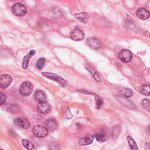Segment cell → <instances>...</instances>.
<instances>
[{"label":"cell","instance_id":"obj_1","mask_svg":"<svg viewBox=\"0 0 150 150\" xmlns=\"http://www.w3.org/2000/svg\"><path fill=\"white\" fill-rule=\"evenodd\" d=\"M33 89V87L32 84L29 81H24L21 85L19 88V92L21 95L23 96H29Z\"/></svg>","mask_w":150,"mask_h":150},{"label":"cell","instance_id":"obj_2","mask_svg":"<svg viewBox=\"0 0 150 150\" xmlns=\"http://www.w3.org/2000/svg\"><path fill=\"white\" fill-rule=\"evenodd\" d=\"M12 13L18 16H24L27 12L26 8L21 3H16L12 7Z\"/></svg>","mask_w":150,"mask_h":150},{"label":"cell","instance_id":"obj_3","mask_svg":"<svg viewBox=\"0 0 150 150\" xmlns=\"http://www.w3.org/2000/svg\"><path fill=\"white\" fill-rule=\"evenodd\" d=\"M32 131L33 134L39 138H43L48 135V129L45 127L40 125H35L33 128Z\"/></svg>","mask_w":150,"mask_h":150},{"label":"cell","instance_id":"obj_4","mask_svg":"<svg viewBox=\"0 0 150 150\" xmlns=\"http://www.w3.org/2000/svg\"><path fill=\"white\" fill-rule=\"evenodd\" d=\"M118 57L120 60L123 62L128 63L131 61L132 54L131 52L128 49L121 50L118 54Z\"/></svg>","mask_w":150,"mask_h":150},{"label":"cell","instance_id":"obj_5","mask_svg":"<svg viewBox=\"0 0 150 150\" xmlns=\"http://www.w3.org/2000/svg\"><path fill=\"white\" fill-rule=\"evenodd\" d=\"M42 74V75H43L45 77H47V79H49L55 81L62 85L64 86V85H66L67 83V81L63 78L61 77L60 76H59L57 74H56L54 73L43 72Z\"/></svg>","mask_w":150,"mask_h":150},{"label":"cell","instance_id":"obj_6","mask_svg":"<svg viewBox=\"0 0 150 150\" xmlns=\"http://www.w3.org/2000/svg\"><path fill=\"white\" fill-rule=\"evenodd\" d=\"M14 123L18 127H21L24 129L29 128L30 125L29 120L25 117H20L18 118H16L14 121Z\"/></svg>","mask_w":150,"mask_h":150},{"label":"cell","instance_id":"obj_7","mask_svg":"<svg viewBox=\"0 0 150 150\" xmlns=\"http://www.w3.org/2000/svg\"><path fill=\"white\" fill-rule=\"evenodd\" d=\"M70 38L75 41H80L84 38V32L79 28H74L70 33Z\"/></svg>","mask_w":150,"mask_h":150},{"label":"cell","instance_id":"obj_8","mask_svg":"<svg viewBox=\"0 0 150 150\" xmlns=\"http://www.w3.org/2000/svg\"><path fill=\"white\" fill-rule=\"evenodd\" d=\"M37 110L38 111L43 114H46L47 113H48L50 110H51V105L45 101H42V102H39V103L37 104Z\"/></svg>","mask_w":150,"mask_h":150},{"label":"cell","instance_id":"obj_9","mask_svg":"<svg viewBox=\"0 0 150 150\" xmlns=\"http://www.w3.org/2000/svg\"><path fill=\"white\" fill-rule=\"evenodd\" d=\"M12 80V77L7 74H2L0 76V87L5 88L8 87L11 83Z\"/></svg>","mask_w":150,"mask_h":150},{"label":"cell","instance_id":"obj_10","mask_svg":"<svg viewBox=\"0 0 150 150\" xmlns=\"http://www.w3.org/2000/svg\"><path fill=\"white\" fill-rule=\"evenodd\" d=\"M87 45L92 49H98L103 46V43L98 39L93 38H89L87 40Z\"/></svg>","mask_w":150,"mask_h":150},{"label":"cell","instance_id":"obj_11","mask_svg":"<svg viewBox=\"0 0 150 150\" xmlns=\"http://www.w3.org/2000/svg\"><path fill=\"white\" fill-rule=\"evenodd\" d=\"M46 128L50 131L55 130L58 126L57 121L53 118H50L47 119L45 122Z\"/></svg>","mask_w":150,"mask_h":150},{"label":"cell","instance_id":"obj_12","mask_svg":"<svg viewBox=\"0 0 150 150\" xmlns=\"http://www.w3.org/2000/svg\"><path fill=\"white\" fill-rule=\"evenodd\" d=\"M137 16L141 19H146L149 18L150 16V13L149 11L144 8H141L138 9L137 11Z\"/></svg>","mask_w":150,"mask_h":150},{"label":"cell","instance_id":"obj_13","mask_svg":"<svg viewBox=\"0 0 150 150\" xmlns=\"http://www.w3.org/2000/svg\"><path fill=\"white\" fill-rule=\"evenodd\" d=\"M35 98L39 102L45 101L46 100V95L44 91L40 90H37L35 93Z\"/></svg>","mask_w":150,"mask_h":150},{"label":"cell","instance_id":"obj_14","mask_svg":"<svg viewBox=\"0 0 150 150\" xmlns=\"http://www.w3.org/2000/svg\"><path fill=\"white\" fill-rule=\"evenodd\" d=\"M74 16L79 21H80L84 23H86L87 22V21L89 18L88 15L86 12H80L78 13H75L74 15Z\"/></svg>","mask_w":150,"mask_h":150},{"label":"cell","instance_id":"obj_15","mask_svg":"<svg viewBox=\"0 0 150 150\" xmlns=\"http://www.w3.org/2000/svg\"><path fill=\"white\" fill-rule=\"evenodd\" d=\"M93 137L89 136L88 137L80 138V139H79L78 142L80 145L84 146V145H89V144H91L93 142Z\"/></svg>","mask_w":150,"mask_h":150},{"label":"cell","instance_id":"obj_16","mask_svg":"<svg viewBox=\"0 0 150 150\" xmlns=\"http://www.w3.org/2000/svg\"><path fill=\"white\" fill-rule=\"evenodd\" d=\"M140 92L143 95L149 96L150 94V87L148 84H144L140 88Z\"/></svg>","mask_w":150,"mask_h":150},{"label":"cell","instance_id":"obj_17","mask_svg":"<svg viewBox=\"0 0 150 150\" xmlns=\"http://www.w3.org/2000/svg\"><path fill=\"white\" fill-rule=\"evenodd\" d=\"M120 93L121 95L127 98L130 97L132 96V91L128 88H122L120 89Z\"/></svg>","mask_w":150,"mask_h":150},{"label":"cell","instance_id":"obj_18","mask_svg":"<svg viewBox=\"0 0 150 150\" xmlns=\"http://www.w3.org/2000/svg\"><path fill=\"white\" fill-rule=\"evenodd\" d=\"M127 140H128L131 150H138L136 142H135L134 139L131 136L128 135L127 137Z\"/></svg>","mask_w":150,"mask_h":150},{"label":"cell","instance_id":"obj_19","mask_svg":"<svg viewBox=\"0 0 150 150\" xmlns=\"http://www.w3.org/2000/svg\"><path fill=\"white\" fill-rule=\"evenodd\" d=\"M22 144L25 148L28 150H32L34 148L33 144L28 139H23L22 140Z\"/></svg>","mask_w":150,"mask_h":150},{"label":"cell","instance_id":"obj_20","mask_svg":"<svg viewBox=\"0 0 150 150\" xmlns=\"http://www.w3.org/2000/svg\"><path fill=\"white\" fill-rule=\"evenodd\" d=\"M86 68L89 71H90V72L93 74V77H94V79L97 81L100 82V81H101V79H100V77L98 74L94 70H93L91 67H89V66H86Z\"/></svg>","mask_w":150,"mask_h":150},{"label":"cell","instance_id":"obj_21","mask_svg":"<svg viewBox=\"0 0 150 150\" xmlns=\"http://www.w3.org/2000/svg\"><path fill=\"white\" fill-rule=\"evenodd\" d=\"M45 62H46V60L44 57L40 58L36 62V68L39 70H42L44 67Z\"/></svg>","mask_w":150,"mask_h":150},{"label":"cell","instance_id":"obj_22","mask_svg":"<svg viewBox=\"0 0 150 150\" xmlns=\"http://www.w3.org/2000/svg\"><path fill=\"white\" fill-rule=\"evenodd\" d=\"M97 141L100 142H104L106 140V135L104 133H98L94 135Z\"/></svg>","mask_w":150,"mask_h":150},{"label":"cell","instance_id":"obj_23","mask_svg":"<svg viewBox=\"0 0 150 150\" xmlns=\"http://www.w3.org/2000/svg\"><path fill=\"white\" fill-rule=\"evenodd\" d=\"M31 57V56L28 54L27 55H26L23 59V63H22V67L23 69H27L28 64H29V59Z\"/></svg>","mask_w":150,"mask_h":150},{"label":"cell","instance_id":"obj_24","mask_svg":"<svg viewBox=\"0 0 150 150\" xmlns=\"http://www.w3.org/2000/svg\"><path fill=\"white\" fill-rule=\"evenodd\" d=\"M120 132V129L118 127V126L115 127L113 128L112 131V138H113V139H116L118 137Z\"/></svg>","mask_w":150,"mask_h":150},{"label":"cell","instance_id":"obj_25","mask_svg":"<svg viewBox=\"0 0 150 150\" xmlns=\"http://www.w3.org/2000/svg\"><path fill=\"white\" fill-rule=\"evenodd\" d=\"M142 107L146 110L148 111L150 110V101L148 99H144L142 101Z\"/></svg>","mask_w":150,"mask_h":150},{"label":"cell","instance_id":"obj_26","mask_svg":"<svg viewBox=\"0 0 150 150\" xmlns=\"http://www.w3.org/2000/svg\"><path fill=\"white\" fill-rule=\"evenodd\" d=\"M96 107L97 108L99 109L103 104V100L99 96H96Z\"/></svg>","mask_w":150,"mask_h":150},{"label":"cell","instance_id":"obj_27","mask_svg":"<svg viewBox=\"0 0 150 150\" xmlns=\"http://www.w3.org/2000/svg\"><path fill=\"white\" fill-rule=\"evenodd\" d=\"M6 101V96L2 91H0V105L4 104Z\"/></svg>","mask_w":150,"mask_h":150},{"label":"cell","instance_id":"obj_28","mask_svg":"<svg viewBox=\"0 0 150 150\" xmlns=\"http://www.w3.org/2000/svg\"><path fill=\"white\" fill-rule=\"evenodd\" d=\"M49 149L50 150H60V147L58 144L53 142L49 145Z\"/></svg>","mask_w":150,"mask_h":150},{"label":"cell","instance_id":"obj_29","mask_svg":"<svg viewBox=\"0 0 150 150\" xmlns=\"http://www.w3.org/2000/svg\"><path fill=\"white\" fill-rule=\"evenodd\" d=\"M8 109L9 111H11L12 113H15L18 111V107L15 104H12L8 107Z\"/></svg>","mask_w":150,"mask_h":150},{"label":"cell","instance_id":"obj_30","mask_svg":"<svg viewBox=\"0 0 150 150\" xmlns=\"http://www.w3.org/2000/svg\"><path fill=\"white\" fill-rule=\"evenodd\" d=\"M35 54V51L33 50H30V51L29 52V54L31 57H32V56H33Z\"/></svg>","mask_w":150,"mask_h":150},{"label":"cell","instance_id":"obj_31","mask_svg":"<svg viewBox=\"0 0 150 150\" xmlns=\"http://www.w3.org/2000/svg\"><path fill=\"white\" fill-rule=\"evenodd\" d=\"M145 150H149V144L146 143L145 147Z\"/></svg>","mask_w":150,"mask_h":150},{"label":"cell","instance_id":"obj_32","mask_svg":"<svg viewBox=\"0 0 150 150\" xmlns=\"http://www.w3.org/2000/svg\"><path fill=\"white\" fill-rule=\"evenodd\" d=\"M0 150H4V149H0Z\"/></svg>","mask_w":150,"mask_h":150}]
</instances>
